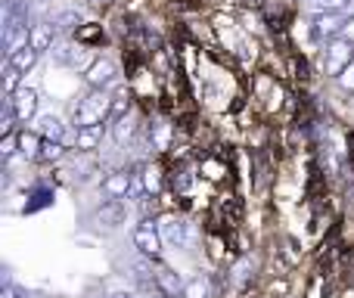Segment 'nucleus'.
Here are the masks:
<instances>
[{
    "label": "nucleus",
    "instance_id": "obj_34",
    "mask_svg": "<svg viewBox=\"0 0 354 298\" xmlns=\"http://www.w3.org/2000/svg\"><path fill=\"white\" fill-rule=\"evenodd\" d=\"M109 298H134V295H131V292H112Z\"/></svg>",
    "mask_w": 354,
    "mask_h": 298
},
{
    "label": "nucleus",
    "instance_id": "obj_25",
    "mask_svg": "<svg viewBox=\"0 0 354 298\" xmlns=\"http://www.w3.org/2000/svg\"><path fill=\"white\" fill-rule=\"evenodd\" d=\"M75 41H78V44L103 41V28H100V25H81V28L75 31Z\"/></svg>",
    "mask_w": 354,
    "mask_h": 298
},
{
    "label": "nucleus",
    "instance_id": "obj_19",
    "mask_svg": "<svg viewBox=\"0 0 354 298\" xmlns=\"http://www.w3.org/2000/svg\"><path fill=\"white\" fill-rule=\"evenodd\" d=\"M140 177H143V187H147V193L156 199V196L162 193V168H159V165H147Z\"/></svg>",
    "mask_w": 354,
    "mask_h": 298
},
{
    "label": "nucleus",
    "instance_id": "obj_30",
    "mask_svg": "<svg viewBox=\"0 0 354 298\" xmlns=\"http://www.w3.org/2000/svg\"><path fill=\"white\" fill-rule=\"evenodd\" d=\"M16 152H19V134L3 137V143H0V156H3V162H10Z\"/></svg>",
    "mask_w": 354,
    "mask_h": 298
},
{
    "label": "nucleus",
    "instance_id": "obj_4",
    "mask_svg": "<svg viewBox=\"0 0 354 298\" xmlns=\"http://www.w3.org/2000/svg\"><path fill=\"white\" fill-rule=\"evenodd\" d=\"M345 25H348V19H345L342 12H317L311 35L317 37V41H336L345 31Z\"/></svg>",
    "mask_w": 354,
    "mask_h": 298
},
{
    "label": "nucleus",
    "instance_id": "obj_36",
    "mask_svg": "<svg viewBox=\"0 0 354 298\" xmlns=\"http://www.w3.org/2000/svg\"><path fill=\"white\" fill-rule=\"evenodd\" d=\"M134 298H153V295H134Z\"/></svg>",
    "mask_w": 354,
    "mask_h": 298
},
{
    "label": "nucleus",
    "instance_id": "obj_17",
    "mask_svg": "<svg viewBox=\"0 0 354 298\" xmlns=\"http://www.w3.org/2000/svg\"><path fill=\"white\" fill-rule=\"evenodd\" d=\"M134 134H137V124H134V118L131 115L118 118V122L112 124V140H115L118 147H128V143L134 140Z\"/></svg>",
    "mask_w": 354,
    "mask_h": 298
},
{
    "label": "nucleus",
    "instance_id": "obj_27",
    "mask_svg": "<svg viewBox=\"0 0 354 298\" xmlns=\"http://www.w3.org/2000/svg\"><path fill=\"white\" fill-rule=\"evenodd\" d=\"M19 78H22V72H16V68L6 62V68H3V97H12V93L19 91Z\"/></svg>",
    "mask_w": 354,
    "mask_h": 298
},
{
    "label": "nucleus",
    "instance_id": "obj_8",
    "mask_svg": "<svg viewBox=\"0 0 354 298\" xmlns=\"http://www.w3.org/2000/svg\"><path fill=\"white\" fill-rule=\"evenodd\" d=\"M100 193L106 199H124V196H131V174L128 171H109L103 177V183H100Z\"/></svg>",
    "mask_w": 354,
    "mask_h": 298
},
{
    "label": "nucleus",
    "instance_id": "obj_35",
    "mask_svg": "<svg viewBox=\"0 0 354 298\" xmlns=\"http://www.w3.org/2000/svg\"><path fill=\"white\" fill-rule=\"evenodd\" d=\"M153 298H171V295H165V292H156Z\"/></svg>",
    "mask_w": 354,
    "mask_h": 298
},
{
    "label": "nucleus",
    "instance_id": "obj_10",
    "mask_svg": "<svg viewBox=\"0 0 354 298\" xmlns=\"http://www.w3.org/2000/svg\"><path fill=\"white\" fill-rule=\"evenodd\" d=\"M124 218H128V208H124L122 199H106L103 205L97 208V221L103 227H122Z\"/></svg>",
    "mask_w": 354,
    "mask_h": 298
},
{
    "label": "nucleus",
    "instance_id": "obj_13",
    "mask_svg": "<svg viewBox=\"0 0 354 298\" xmlns=\"http://www.w3.org/2000/svg\"><path fill=\"white\" fill-rule=\"evenodd\" d=\"M156 286H159V292H165V295H177L180 292L183 295V286H187V283L180 280V277L174 274V270H168V268H162V270H156Z\"/></svg>",
    "mask_w": 354,
    "mask_h": 298
},
{
    "label": "nucleus",
    "instance_id": "obj_26",
    "mask_svg": "<svg viewBox=\"0 0 354 298\" xmlns=\"http://www.w3.org/2000/svg\"><path fill=\"white\" fill-rule=\"evenodd\" d=\"M351 0H308V6L317 12H342Z\"/></svg>",
    "mask_w": 354,
    "mask_h": 298
},
{
    "label": "nucleus",
    "instance_id": "obj_24",
    "mask_svg": "<svg viewBox=\"0 0 354 298\" xmlns=\"http://www.w3.org/2000/svg\"><path fill=\"white\" fill-rule=\"evenodd\" d=\"M66 156V147H62L59 140H44V147H41V162H59V158Z\"/></svg>",
    "mask_w": 354,
    "mask_h": 298
},
{
    "label": "nucleus",
    "instance_id": "obj_1",
    "mask_svg": "<svg viewBox=\"0 0 354 298\" xmlns=\"http://www.w3.org/2000/svg\"><path fill=\"white\" fill-rule=\"evenodd\" d=\"M112 112V97L106 91H91L78 106H75V131L81 128H100Z\"/></svg>",
    "mask_w": 354,
    "mask_h": 298
},
{
    "label": "nucleus",
    "instance_id": "obj_18",
    "mask_svg": "<svg viewBox=\"0 0 354 298\" xmlns=\"http://www.w3.org/2000/svg\"><path fill=\"white\" fill-rule=\"evenodd\" d=\"M16 122H19V115H16V109H12V100L3 97V109H0V134L3 137L16 134Z\"/></svg>",
    "mask_w": 354,
    "mask_h": 298
},
{
    "label": "nucleus",
    "instance_id": "obj_16",
    "mask_svg": "<svg viewBox=\"0 0 354 298\" xmlns=\"http://www.w3.org/2000/svg\"><path fill=\"white\" fill-rule=\"evenodd\" d=\"M53 28H56V37L59 35H68V31H78L81 28V12L78 10H62L59 16H53Z\"/></svg>",
    "mask_w": 354,
    "mask_h": 298
},
{
    "label": "nucleus",
    "instance_id": "obj_3",
    "mask_svg": "<svg viewBox=\"0 0 354 298\" xmlns=\"http://www.w3.org/2000/svg\"><path fill=\"white\" fill-rule=\"evenodd\" d=\"M159 233H162V239H165V245H171V249H189L196 239L193 227L183 218H177V214H165V218L159 221Z\"/></svg>",
    "mask_w": 354,
    "mask_h": 298
},
{
    "label": "nucleus",
    "instance_id": "obj_29",
    "mask_svg": "<svg viewBox=\"0 0 354 298\" xmlns=\"http://www.w3.org/2000/svg\"><path fill=\"white\" fill-rule=\"evenodd\" d=\"M171 187L177 189V193H187L189 187H193V174H189L187 168H180V171H174L171 174Z\"/></svg>",
    "mask_w": 354,
    "mask_h": 298
},
{
    "label": "nucleus",
    "instance_id": "obj_5",
    "mask_svg": "<svg viewBox=\"0 0 354 298\" xmlns=\"http://www.w3.org/2000/svg\"><path fill=\"white\" fill-rule=\"evenodd\" d=\"M118 78V68L112 59H93V66L84 72V81L91 91H106L109 84H115Z\"/></svg>",
    "mask_w": 354,
    "mask_h": 298
},
{
    "label": "nucleus",
    "instance_id": "obj_2",
    "mask_svg": "<svg viewBox=\"0 0 354 298\" xmlns=\"http://www.w3.org/2000/svg\"><path fill=\"white\" fill-rule=\"evenodd\" d=\"M354 62V44L345 41V37H336V41L326 44L324 50V68L326 75H333V78H339V75L345 72Z\"/></svg>",
    "mask_w": 354,
    "mask_h": 298
},
{
    "label": "nucleus",
    "instance_id": "obj_20",
    "mask_svg": "<svg viewBox=\"0 0 354 298\" xmlns=\"http://www.w3.org/2000/svg\"><path fill=\"white\" fill-rule=\"evenodd\" d=\"M149 140H153V147L159 152L168 149V140H171V124L159 122V124H149Z\"/></svg>",
    "mask_w": 354,
    "mask_h": 298
},
{
    "label": "nucleus",
    "instance_id": "obj_32",
    "mask_svg": "<svg viewBox=\"0 0 354 298\" xmlns=\"http://www.w3.org/2000/svg\"><path fill=\"white\" fill-rule=\"evenodd\" d=\"M3 298H25V292H22V289H16V286H12V283H6Z\"/></svg>",
    "mask_w": 354,
    "mask_h": 298
},
{
    "label": "nucleus",
    "instance_id": "obj_31",
    "mask_svg": "<svg viewBox=\"0 0 354 298\" xmlns=\"http://www.w3.org/2000/svg\"><path fill=\"white\" fill-rule=\"evenodd\" d=\"M339 84H342V91H348V93H354V62H351V66L348 68H345V72L342 75H339Z\"/></svg>",
    "mask_w": 354,
    "mask_h": 298
},
{
    "label": "nucleus",
    "instance_id": "obj_23",
    "mask_svg": "<svg viewBox=\"0 0 354 298\" xmlns=\"http://www.w3.org/2000/svg\"><path fill=\"white\" fill-rule=\"evenodd\" d=\"M183 298H208V277L196 274L193 280L183 286Z\"/></svg>",
    "mask_w": 354,
    "mask_h": 298
},
{
    "label": "nucleus",
    "instance_id": "obj_14",
    "mask_svg": "<svg viewBox=\"0 0 354 298\" xmlns=\"http://www.w3.org/2000/svg\"><path fill=\"white\" fill-rule=\"evenodd\" d=\"M103 140V124L100 128H81L75 131V149L78 152H93Z\"/></svg>",
    "mask_w": 354,
    "mask_h": 298
},
{
    "label": "nucleus",
    "instance_id": "obj_11",
    "mask_svg": "<svg viewBox=\"0 0 354 298\" xmlns=\"http://www.w3.org/2000/svg\"><path fill=\"white\" fill-rule=\"evenodd\" d=\"M56 44V28H53V22H35L31 25V50H37V53H44L47 50L50 53V47Z\"/></svg>",
    "mask_w": 354,
    "mask_h": 298
},
{
    "label": "nucleus",
    "instance_id": "obj_12",
    "mask_svg": "<svg viewBox=\"0 0 354 298\" xmlns=\"http://www.w3.org/2000/svg\"><path fill=\"white\" fill-rule=\"evenodd\" d=\"M35 131L44 137V140H62V134H66V124L59 122V115L47 112V115H41L35 122Z\"/></svg>",
    "mask_w": 354,
    "mask_h": 298
},
{
    "label": "nucleus",
    "instance_id": "obj_9",
    "mask_svg": "<svg viewBox=\"0 0 354 298\" xmlns=\"http://www.w3.org/2000/svg\"><path fill=\"white\" fill-rule=\"evenodd\" d=\"M12 109H16L19 122H31L37 112V91L35 87H19L16 93H12Z\"/></svg>",
    "mask_w": 354,
    "mask_h": 298
},
{
    "label": "nucleus",
    "instance_id": "obj_21",
    "mask_svg": "<svg viewBox=\"0 0 354 298\" xmlns=\"http://www.w3.org/2000/svg\"><path fill=\"white\" fill-rule=\"evenodd\" d=\"M37 56H41V53H37V50H31V47H25L22 50V53H16V56H12V59H10V66L12 68H16V72H31V68H35V62H37Z\"/></svg>",
    "mask_w": 354,
    "mask_h": 298
},
{
    "label": "nucleus",
    "instance_id": "obj_7",
    "mask_svg": "<svg viewBox=\"0 0 354 298\" xmlns=\"http://www.w3.org/2000/svg\"><path fill=\"white\" fill-rule=\"evenodd\" d=\"M25 47H31V25H16V28L3 31V56H6V62H10L16 53H22Z\"/></svg>",
    "mask_w": 354,
    "mask_h": 298
},
{
    "label": "nucleus",
    "instance_id": "obj_6",
    "mask_svg": "<svg viewBox=\"0 0 354 298\" xmlns=\"http://www.w3.org/2000/svg\"><path fill=\"white\" fill-rule=\"evenodd\" d=\"M162 233H159V227H153V221H143L140 227L134 230V245L140 249V255H147V258H156L162 252Z\"/></svg>",
    "mask_w": 354,
    "mask_h": 298
},
{
    "label": "nucleus",
    "instance_id": "obj_22",
    "mask_svg": "<svg viewBox=\"0 0 354 298\" xmlns=\"http://www.w3.org/2000/svg\"><path fill=\"white\" fill-rule=\"evenodd\" d=\"M124 115H131V97H128V91H122V93H115V97H112L109 122H118V118H124Z\"/></svg>",
    "mask_w": 354,
    "mask_h": 298
},
{
    "label": "nucleus",
    "instance_id": "obj_33",
    "mask_svg": "<svg viewBox=\"0 0 354 298\" xmlns=\"http://www.w3.org/2000/svg\"><path fill=\"white\" fill-rule=\"evenodd\" d=\"M342 37H345V41H351V44H354V16L348 19V25H345V31H342Z\"/></svg>",
    "mask_w": 354,
    "mask_h": 298
},
{
    "label": "nucleus",
    "instance_id": "obj_28",
    "mask_svg": "<svg viewBox=\"0 0 354 298\" xmlns=\"http://www.w3.org/2000/svg\"><path fill=\"white\" fill-rule=\"evenodd\" d=\"M249 268H252V261H249V258H239V261L233 264V270H230V280H233V286H243V283L249 280Z\"/></svg>",
    "mask_w": 354,
    "mask_h": 298
},
{
    "label": "nucleus",
    "instance_id": "obj_15",
    "mask_svg": "<svg viewBox=\"0 0 354 298\" xmlns=\"http://www.w3.org/2000/svg\"><path fill=\"white\" fill-rule=\"evenodd\" d=\"M41 147H44V137L37 131H19V152L25 158H37L41 156Z\"/></svg>",
    "mask_w": 354,
    "mask_h": 298
}]
</instances>
